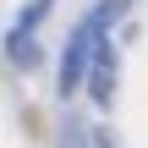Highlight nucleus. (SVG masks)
<instances>
[{"instance_id": "obj_1", "label": "nucleus", "mask_w": 148, "mask_h": 148, "mask_svg": "<svg viewBox=\"0 0 148 148\" xmlns=\"http://www.w3.org/2000/svg\"><path fill=\"white\" fill-rule=\"evenodd\" d=\"M88 99H93L99 110L115 104V49H110V38L93 49V66H88Z\"/></svg>"}, {"instance_id": "obj_2", "label": "nucleus", "mask_w": 148, "mask_h": 148, "mask_svg": "<svg viewBox=\"0 0 148 148\" xmlns=\"http://www.w3.org/2000/svg\"><path fill=\"white\" fill-rule=\"evenodd\" d=\"M66 148H88V137H82V126H77V121H66Z\"/></svg>"}]
</instances>
